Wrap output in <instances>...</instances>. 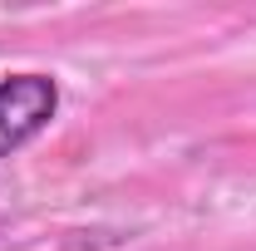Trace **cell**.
Masks as SVG:
<instances>
[{"mask_svg": "<svg viewBox=\"0 0 256 251\" xmlns=\"http://www.w3.org/2000/svg\"><path fill=\"white\" fill-rule=\"evenodd\" d=\"M60 108V89L50 74H0V158L44 133Z\"/></svg>", "mask_w": 256, "mask_h": 251, "instance_id": "6da1fadb", "label": "cell"}]
</instances>
